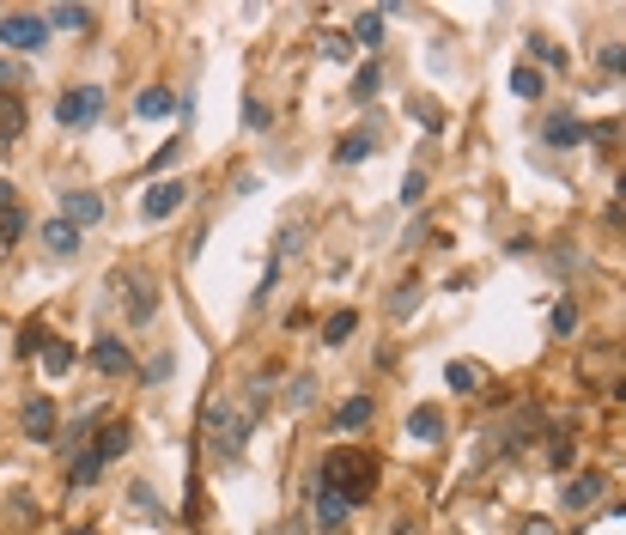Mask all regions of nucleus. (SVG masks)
<instances>
[{
  "instance_id": "1",
  "label": "nucleus",
  "mask_w": 626,
  "mask_h": 535,
  "mask_svg": "<svg viewBox=\"0 0 626 535\" xmlns=\"http://www.w3.org/2000/svg\"><path fill=\"white\" fill-rule=\"evenodd\" d=\"M323 487H335L347 505L371 499V487H377V456L371 450H335L329 463H323Z\"/></svg>"
},
{
  "instance_id": "2",
  "label": "nucleus",
  "mask_w": 626,
  "mask_h": 535,
  "mask_svg": "<svg viewBox=\"0 0 626 535\" xmlns=\"http://www.w3.org/2000/svg\"><path fill=\"white\" fill-rule=\"evenodd\" d=\"M0 43L7 49H19V55H37V49H49V19L43 13H0Z\"/></svg>"
},
{
  "instance_id": "3",
  "label": "nucleus",
  "mask_w": 626,
  "mask_h": 535,
  "mask_svg": "<svg viewBox=\"0 0 626 535\" xmlns=\"http://www.w3.org/2000/svg\"><path fill=\"white\" fill-rule=\"evenodd\" d=\"M98 110H104V86H73V92L55 98V122L61 128H86Z\"/></svg>"
},
{
  "instance_id": "4",
  "label": "nucleus",
  "mask_w": 626,
  "mask_h": 535,
  "mask_svg": "<svg viewBox=\"0 0 626 535\" xmlns=\"http://www.w3.org/2000/svg\"><path fill=\"white\" fill-rule=\"evenodd\" d=\"M183 201H189V183H183V177H165V183H152V189L140 195V213H146L152 225H159V219H171Z\"/></svg>"
},
{
  "instance_id": "5",
  "label": "nucleus",
  "mask_w": 626,
  "mask_h": 535,
  "mask_svg": "<svg viewBox=\"0 0 626 535\" xmlns=\"http://www.w3.org/2000/svg\"><path fill=\"white\" fill-rule=\"evenodd\" d=\"M61 219H67V225L104 219V195H98V189H67V195H61Z\"/></svg>"
},
{
  "instance_id": "6",
  "label": "nucleus",
  "mask_w": 626,
  "mask_h": 535,
  "mask_svg": "<svg viewBox=\"0 0 626 535\" xmlns=\"http://www.w3.org/2000/svg\"><path fill=\"white\" fill-rule=\"evenodd\" d=\"M92 365H98L104 377H128V371H134V353H128L116 335H98V341H92Z\"/></svg>"
},
{
  "instance_id": "7",
  "label": "nucleus",
  "mask_w": 626,
  "mask_h": 535,
  "mask_svg": "<svg viewBox=\"0 0 626 535\" xmlns=\"http://www.w3.org/2000/svg\"><path fill=\"white\" fill-rule=\"evenodd\" d=\"M19 426H25L31 444H49V438H55V402H49V396H31L25 414H19Z\"/></svg>"
},
{
  "instance_id": "8",
  "label": "nucleus",
  "mask_w": 626,
  "mask_h": 535,
  "mask_svg": "<svg viewBox=\"0 0 626 535\" xmlns=\"http://www.w3.org/2000/svg\"><path fill=\"white\" fill-rule=\"evenodd\" d=\"M128 286V323H152V311H159V286H152V280H122Z\"/></svg>"
},
{
  "instance_id": "9",
  "label": "nucleus",
  "mask_w": 626,
  "mask_h": 535,
  "mask_svg": "<svg viewBox=\"0 0 626 535\" xmlns=\"http://www.w3.org/2000/svg\"><path fill=\"white\" fill-rule=\"evenodd\" d=\"M43 250H49V256H61V262H67V256H80V225L49 219V225H43Z\"/></svg>"
},
{
  "instance_id": "10",
  "label": "nucleus",
  "mask_w": 626,
  "mask_h": 535,
  "mask_svg": "<svg viewBox=\"0 0 626 535\" xmlns=\"http://www.w3.org/2000/svg\"><path fill=\"white\" fill-rule=\"evenodd\" d=\"M134 444V426L128 420H110L104 432H98V444H92V456H98V463H116V456Z\"/></svg>"
},
{
  "instance_id": "11",
  "label": "nucleus",
  "mask_w": 626,
  "mask_h": 535,
  "mask_svg": "<svg viewBox=\"0 0 626 535\" xmlns=\"http://www.w3.org/2000/svg\"><path fill=\"white\" fill-rule=\"evenodd\" d=\"M25 140V98L19 92H0V146Z\"/></svg>"
},
{
  "instance_id": "12",
  "label": "nucleus",
  "mask_w": 626,
  "mask_h": 535,
  "mask_svg": "<svg viewBox=\"0 0 626 535\" xmlns=\"http://www.w3.org/2000/svg\"><path fill=\"white\" fill-rule=\"evenodd\" d=\"M408 432H414L420 444H438V438H444V408H438V402H420V408L408 414Z\"/></svg>"
},
{
  "instance_id": "13",
  "label": "nucleus",
  "mask_w": 626,
  "mask_h": 535,
  "mask_svg": "<svg viewBox=\"0 0 626 535\" xmlns=\"http://www.w3.org/2000/svg\"><path fill=\"white\" fill-rule=\"evenodd\" d=\"M177 110V92H165V86H146L140 98H134V116L140 122H159V116H171Z\"/></svg>"
},
{
  "instance_id": "14",
  "label": "nucleus",
  "mask_w": 626,
  "mask_h": 535,
  "mask_svg": "<svg viewBox=\"0 0 626 535\" xmlns=\"http://www.w3.org/2000/svg\"><path fill=\"white\" fill-rule=\"evenodd\" d=\"M444 377H450V390H456V396H475L487 371H481L475 359H450V365H444Z\"/></svg>"
},
{
  "instance_id": "15",
  "label": "nucleus",
  "mask_w": 626,
  "mask_h": 535,
  "mask_svg": "<svg viewBox=\"0 0 626 535\" xmlns=\"http://www.w3.org/2000/svg\"><path fill=\"white\" fill-rule=\"evenodd\" d=\"M511 92L535 104V98L547 92V73H541V67H529V61H523V67H511Z\"/></svg>"
},
{
  "instance_id": "16",
  "label": "nucleus",
  "mask_w": 626,
  "mask_h": 535,
  "mask_svg": "<svg viewBox=\"0 0 626 535\" xmlns=\"http://www.w3.org/2000/svg\"><path fill=\"white\" fill-rule=\"evenodd\" d=\"M371 414H377V408H371V396H353V402H341V408H335V426H341V432H359V426H371Z\"/></svg>"
},
{
  "instance_id": "17",
  "label": "nucleus",
  "mask_w": 626,
  "mask_h": 535,
  "mask_svg": "<svg viewBox=\"0 0 626 535\" xmlns=\"http://www.w3.org/2000/svg\"><path fill=\"white\" fill-rule=\"evenodd\" d=\"M578 140H590V128L578 116H554V122H547V146H578Z\"/></svg>"
},
{
  "instance_id": "18",
  "label": "nucleus",
  "mask_w": 626,
  "mask_h": 535,
  "mask_svg": "<svg viewBox=\"0 0 626 535\" xmlns=\"http://www.w3.org/2000/svg\"><path fill=\"white\" fill-rule=\"evenodd\" d=\"M602 487H608L602 475H578V481L566 487V505H572V511H584V505H596V499H602Z\"/></svg>"
},
{
  "instance_id": "19",
  "label": "nucleus",
  "mask_w": 626,
  "mask_h": 535,
  "mask_svg": "<svg viewBox=\"0 0 626 535\" xmlns=\"http://www.w3.org/2000/svg\"><path fill=\"white\" fill-rule=\"evenodd\" d=\"M347 511H353V505H347V499H341L335 487H317V517H323V529H335V523H347Z\"/></svg>"
},
{
  "instance_id": "20",
  "label": "nucleus",
  "mask_w": 626,
  "mask_h": 535,
  "mask_svg": "<svg viewBox=\"0 0 626 535\" xmlns=\"http://www.w3.org/2000/svg\"><path fill=\"white\" fill-rule=\"evenodd\" d=\"M37 359H43V371H49V377H61V371H73V359H80V353H73L67 341H43V353H37Z\"/></svg>"
},
{
  "instance_id": "21",
  "label": "nucleus",
  "mask_w": 626,
  "mask_h": 535,
  "mask_svg": "<svg viewBox=\"0 0 626 535\" xmlns=\"http://www.w3.org/2000/svg\"><path fill=\"white\" fill-rule=\"evenodd\" d=\"M353 335H359V317H353V311H335V317L323 323V341H329V347H347Z\"/></svg>"
},
{
  "instance_id": "22",
  "label": "nucleus",
  "mask_w": 626,
  "mask_h": 535,
  "mask_svg": "<svg viewBox=\"0 0 626 535\" xmlns=\"http://www.w3.org/2000/svg\"><path fill=\"white\" fill-rule=\"evenodd\" d=\"M19 232H25V213L19 207H0V250L19 244Z\"/></svg>"
},
{
  "instance_id": "23",
  "label": "nucleus",
  "mask_w": 626,
  "mask_h": 535,
  "mask_svg": "<svg viewBox=\"0 0 626 535\" xmlns=\"http://www.w3.org/2000/svg\"><path fill=\"white\" fill-rule=\"evenodd\" d=\"M365 152H371V134H347V140L335 146V159H341V165H359Z\"/></svg>"
},
{
  "instance_id": "24",
  "label": "nucleus",
  "mask_w": 626,
  "mask_h": 535,
  "mask_svg": "<svg viewBox=\"0 0 626 535\" xmlns=\"http://www.w3.org/2000/svg\"><path fill=\"white\" fill-rule=\"evenodd\" d=\"M98 475H104V463H98V456L86 450L80 463H73V487H98Z\"/></svg>"
},
{
  "instance_id": "25",
  "label": "nucleus",
  "mask_w": 626,
  "mask_h": 535,
  "mask_svg": "<svg viewBox=\"0 0 626 535\" xmlns=\"http://www.w3.org/2000/svg\"><path fill=\"white\" fill-rule=\"evenodd\" d=\"M353 37H359L365 49H377V37H383V13H359V25H353Z\"/></svg>"
},
{
  "instance_id": "26",
  "label": "nucleus",
  "mask_w": 626,
  "mask_h": 535,
  "mask_svg": "<svg viewBox=\"0 0 626 535\" xmlns=\"http://www.w3.org/2000/svg\"><path fill=\"white\" fill-rule=\"evenodd\" d=\"M55 25H61V31H86L92 13H86V7H55Z\"/></svg>"
},
{
  "instance_id": "27",
  "label": "nucleus",
  "mask_w": 626,
  "mask_h": 535,
  "mask_svg": "<svg viewBox=\"0 0 626 535\" xmlns=\"http://www.w3.org/2000/svg\"><path fill=\"white\" fill-rule=\"evenodd\" d=\"M529 55H535V61H547V67H566V55H560L554 43H547V37H529ZM535 61H529V67H535Z\"/></svg>"
},
{
  "instance_id": "28",
  "label": "nucleus",
  "mask_w": 626,
  "mask_h": 535,
  "mask_svg": "<svg viewBox=\"0 0 626 535\" xmlns=\"http://www.w3.org/2000/svg\"><path fill=\"white\" fill-rule=\"evenodd\" d=\"M578 329V304L566 298V304H554V335H572Z\"/></svg>"
},
{
  "instance_id": "29",
  "label": "nucleus",
  "mask_w": 626,
  "mask_h": 535,
  "mask_svg": "<svg viewBox=\"0 0 626 535\" xmlns=\"http://www.w3.org/2000/svg\"><path fill=\"white\" fill-rule=\"evenodd\" d=\"M371 92H377V67H359L353 73V98H371Z\"/></svg>"
},
{
  "instance_id": "30",
  "label": "nucleus",
  "mask_w": 626,
  "mask_h": 535,
  "mask_svg": "<svg viewBox=\"0 0 626 535\" xmlns=\"http://www.w3.org/2000/svg\"><path fill=\"white\" fill-rule=\"evenodd\" d=\"M43 341H49V335H43V329H37V323H31V329H25V335H19V353H43Z\"/></svg>"
},
{
  "instance_id": "31",
  "label": "nucleus",
  "mask_w": 626,
  "mask_h": 535,
  "mask_svg": "<svg viewBox=\"0 0 626 535\" xmlns=\"http://www.w3.org/2000/svg\"><path fill=\"white\" fill-rule=\"evenodd\" d=\"M420 195H426V177H420V171H414V177H408V183H402V201H408V207H414V201H420Z\"/></svg>"
},
{
  "instance_id": "32",
  "label": "nucleus",
  "mask_w": 626,
  "mask_h": 535,
  "mask_svg": "<svg viewBox=\"0 0 626 535\" xmlns=\"http://www.w3.org/2000/svg\"><path fill=\"white\" fill-rule=\"evenodd\" d=\"M523 535H554V523H547V517H529V523H523Z\"/></svg>"
},
{
  "instance_id": "33",
  "label": "nucleus",
  "mask_w": 626,
  "mask_h": 535,
  "mask_svg": "<svg viewBox=\"0 0 626 535\" xmlns=\"http://www.w3.org/2000/svg\"><path fill=\"white\" fill-rule=\"evenodd\" d=\"M0 207H13V183L7 177H0Z\"/></svg>"
},
{
  "instance_id": "34",
  "label": "nucleus",
  "mask_w": 626,
  "mask_h": 535,
  "mask_svg": "<svg viewBox=\"0 0 626 535\" xmlns=\"http://www.w3.org/2000/svg\"><path fill=\"white\" fill-rule=\"evenodd\" d=\"M67 535H98V529H92V523H80V529H67Z\"/></svg>"
},
{
  "instance_id": "35",
  "label": "nucleus",
  "mask_w": 626,
  "mask_h": 535,
  "mask_svg": "<svg viewBox=\"0 0 626 535\" xmlns=\"http://www.w3.org/2000/svg\"><path fill=\"white\" fill-rule=\"evenodd\" d=\"M0 80H7V86H13V73H7V61H0Z\"/></svg>"
}]
</instances>
